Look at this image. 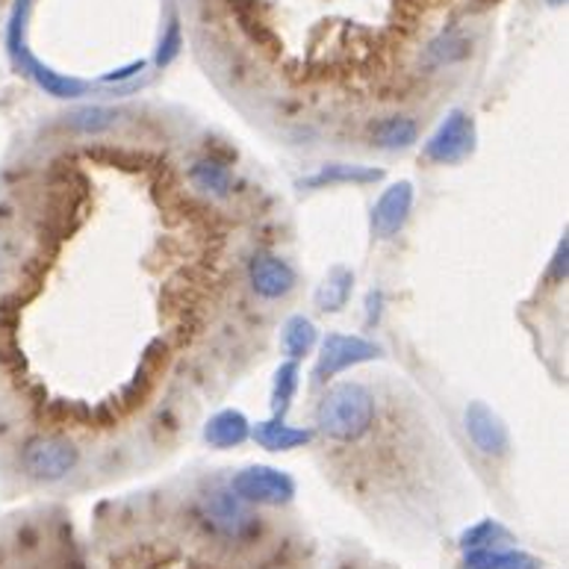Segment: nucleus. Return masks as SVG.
Returning a JSON list of instances; mask_svg holds the SVG:
<instances>
[{
	"instance_id": "nucleus-1",
	"label": "nucleus",
	"mask_w": 569,
	"mask_h": 569,
	"mask_svg": "<svg viewBox=\"0 0 569 569\" xmlns=\"http://www.w3.org/2000/svg\"><path fill=\"white\" fill-rule=\"evenodd\" d=\"M137 112L69 116L33 196L24 298L48 296V378L36 431L83 467V437L196 426L266 342L269 298L251 281L266 251L228 162L187 151ZM21 442V446H24Z\"/></svg>"
},
{
	"instance_id": "nucleus-2",
	"label": "nucleus",
	"mask_w": 569,
	"mask_h": 569,
	"mask_svg": "<svg viewBox=\"0 0 569 569\" xmlns=\"http://www.w3.org/2000/svg\"><path fill=\"white\" fill-rule=\"evenodd\" d=\"M233 493L246 501H281L292 493V485L272 469H248L233 478Z\"/></svg>"
},
{
	"instance_id": "nucleus-3",
	"label": "nucleus",
	"mask_w": 569,
	"mask_h": 569,
	"mask_svg": "<svg viewBox=\"0 0 569 569\" xmlns=\"http://www.w3.org/2000/svg\"><path fill=\"white\" fill-rule=\"evenodd\" d=\"M408 204H410V187H405V183H401V187H392L390 192L381 198L378 210H375V224H378V230L392 233V230L399 228L405 213H408Z\"/></svg>"
},
{
	"instance_id": "nucleus-4",
	"label": "nucleus",
	"mask_w": 569,
	"mask_h": 569,
	"mask_svg": "<svg viewBox=\"0 0 569 569\" xmlns=\"http://www.w3.org/2000/svg\"><path fill=\"white\" fill-rule=\"evenodd\" d=\"M469 142V130H467V119L463 116H451L446 121V128L437 137V142L431 144V157L437 160H451V157H458V153L467 151Z\"/></svg>"
},
{
	"instance_id": "nucleus-5",
	"label": "nucleus",
	"mask_w": 569,
	"mask_h": 569,
	"mask_svg": "<svg viewBox=\"0 0 569 569\" xmlns=\"http://www.w3.org/2000/svg\"><path fill=\"white\" fill-rule=\"evenodd\" d=\"M242 433H246L242 419L233 417V413H224V417H219V419H213V422H210L207 440H213L216 446H230V442L242 440Z\"/></svg>"
},
{
	"instance_id": "nucleus-6",
	"label": "nucleus",
	"mask_w": 569,
	"mask_h": 569,
	"mask_svg": "<svg viewBox=\"0 0 569 569\" xmlns=\"http://www.w3.org/2000/svg\"><path fill=\"white\" fill-rule=\"evenodd\" d=\"M310 342H313V328L305 319H296V322L287 325V331H283V349H287V355L301 357L310 349Z\"/></svg>"
},
{
	"instance_id": "nucleus-7",
	"label": "nucleus",
	"mask_w": 569,
	"mask_h": 569,
	"mask_svg": "<svg viewBox=\"0 0 569 569\" xmlns=\"http://www.w3.org/2000/svg\"><path fill=\"white\" fill-rule=\"evenodd\" d=\"M478 569H535V561L519 558V555H499V552H481L472 558Z\"/></svg>"
},
{
	"instance_id": "nucleus-8",
	"label": "nucleus",
	"mask_w": 569,
	"mask_h": 569,
	"mask_svg": "<svg viewBox=\"0 0 569 569\" xmlns=\"http://www.w3.org/2000/svg\"><path fill=\"white\" fill-rule=\"evenodd\" d=\"M490 422H493V417H490L485 408H478L476 417L469 419V428H472V433H476L478 446H485V449H493L496 437H501L499 428H493Z\"/></svg>"
},
{
	"instance_id": "nucleus-9",
	"label": "nucleus",
	"mask_w": 569,
	"mask_h": 569,
	"mask_svg": "<svg viewBox=\"0 0 569 569\" xmlns=\"http://www.w3.org/2000/svg\"><path fill=\"white\" fill-rule=\"evenodd\" d=\"M260 440H263V446H269V449H287V446H292V442L305 440V433L287 431L283 426L281 428L269 426L263 433H260Z\"/></svg>"
}]
</instances>
